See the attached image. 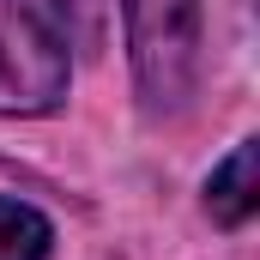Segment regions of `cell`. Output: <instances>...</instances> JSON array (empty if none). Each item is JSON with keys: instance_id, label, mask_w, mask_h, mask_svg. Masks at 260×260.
<instances>
[{"instance_id": "6da1fadb", "label": "cell", "mask_w": 260, "mask_h": 260, "mask_svg": "<svg viewBox=\"0 0 260 260\" xmlns=\"http://www.w3.org/2000/svg\"><path fill=\"white\" fill-rule=\"evenodd\" d=\"M73 85L67 0H0V115H55Z\"/></svg>"}, {"instance_id": "7a4b0ae2", "label": "cell", "mask_w": 260, "mask_h": 260, "mask_svg": "<svg viewBox=\"0 0 260 260\" xmlns=\"http://www.w3.org/2000/svg\"><path fill=\"white\" fill-rule=\"evenodd\" d=\"M133 91L151 121L182 115L200 79V0H121Z\"/></svg>"}, {"instance_id": "3957f363", "label": "cell", "mask_w": 260, "mask_h": 260, "mask_svg": "<svg viewBox=\"0 0 260 260\" xmlns=\"http://www.w3.org/2000/svg\"><path fill=\"white\" fill-rule=\"evenodd\" d=\"M260 206V182H254V139H236L230 145V157L206 176V212H212V224H224V230H242L248 218H254Z\"/></svg>"}, {"instance_id": "277c9868", "label": "cell", "mask_w": 260, "mask_h": 260, "mask_svg": "<svg viewBox=\"0 0 260 260\" xmlns=\"http://www.w3.org/2000/svg\"><path fill=\"white\" fill-rule=\"evenodd\" d=\"M55 254V224L30 200L0 194V260H49Z\"/></svg>"}]
</instances>
